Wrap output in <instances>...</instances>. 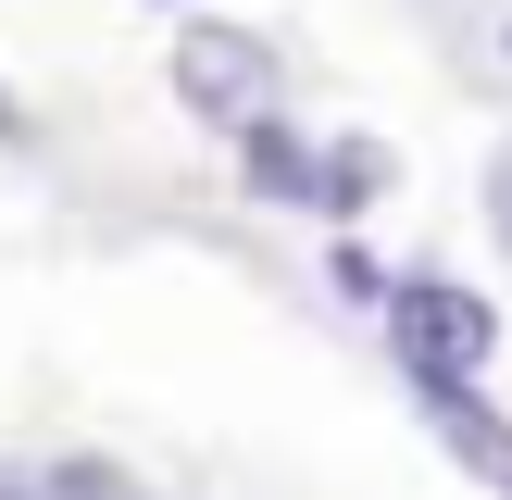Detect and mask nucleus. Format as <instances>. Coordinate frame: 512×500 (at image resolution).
Instances as JSON below:
<instances>
[{
    "instance_id": "f257e3e1",
    "label": "nucleus",
    "mask_w": 512,
    "mask_h": 500,
    "mask_svg": "<svg viewBox=\"0 0 512 500\" xmlns=\"http://www.w3.org/2000/svg\"><path fill=\"white\" fill-rule=\"evenodd\" d=\"M175 88H188L213 125H238V138L275 113V63L238 38V25H188V38H175Z\"/></svg>"
},
{
    "instance_id": "f03ea898",
    "label": "nucleus",
    "mask_w": 512,
    "mask_h": 500,
    "mask_svg": "<svg viewBox=\"0 0 512 500\" xmlns=\"http://www.w3.org/2000/svg\"><path fill=\"white\" fill-rule=\"evenodd\" d=\"M400 350H413L425 375H463L475 350H488V300H463V288H400Z\"/></svg>"
}]
</instances>
